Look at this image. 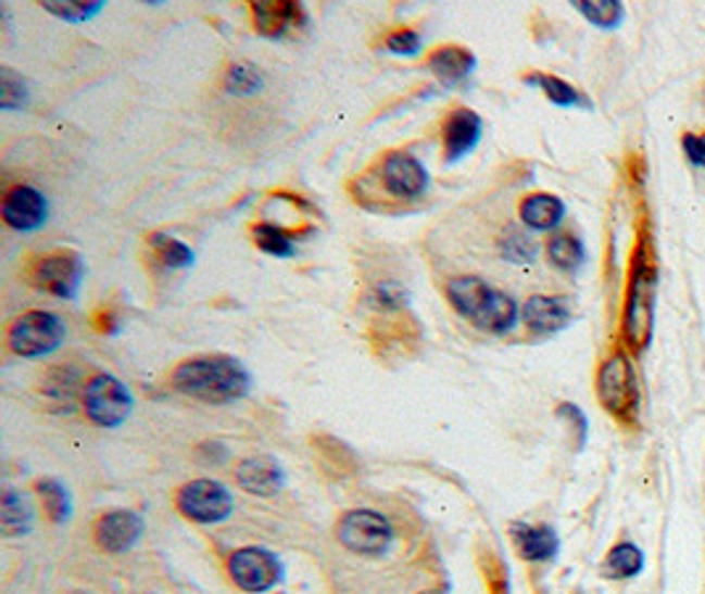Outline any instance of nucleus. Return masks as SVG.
Masks as SVG:
<instances>
[{"instance_id": "obj_23", "label": "nucleus", "mask_w": 705, "mask_h": 594, "mask_svg": "<svg viewBox=\"0 0 705 594\" xmlns=\"http://www.w3.org/2000/svg\"><path fill=\"white\" fill-rule=\"evenodd\" d=\"M0 526L5 536H24L33 531L35 510L29 500L16 489H5L0 497Z\"/></svg>"}, {"instance_id": "obj_4", "label": "nucleus", "mask_w": 705, "mask_h": 594, "mask_svg": "<svg viewBox=\"0 0 705 594\" xmlns=\"http://www.w3.org/2000/svg\"><path fill=\"white\" fill-rule=\"evenodd\" d=\"M66 326L59 315L48 309H29L16 317L5 330V346L24 359H40L61 349Z\"/></svg>"}, {"instance_id": "obj_17", "label": "nucleus", "mask_w": 705, "mask_h": 594, "mask_svg": "<svg viewBox=\"0 0 705 594\" xmlns=\"http://www.w3.org/2000/svg\"><path fill=\"white\" fill-rule=\"evenodd\" d=\"M511 539L515 553L526 563H550L561 553V539L557 531L547 523H526L515 520L511 523Z\"/></svg>"}, {"instance_id": "obj_9", "label": "nucleus", "mask_w": 705, "mask_h": 594, "mask_svg": "<svg viewBox=\"0 0 705 594\" xmlns=\"http://www.w3.org/2000/svg\"><path fill=\"white\" fill-rule=\"evenodd\" d=\"M284 573L280 557L267 547H241L228 557L230 581L247 594L273 592L284 581Z\"/></svg>"}, {"instance_id": "obj_27", "label": "nucleus", "mask_w": 705, "mask_h": 594, "mask_svg": "<svg viewBox=\"0 0 705 594\" xmlns=\"http://www.w3.org/2000/svg\"><path fill=\"white\" fill-rule=\"evenodd\" d=\"M35 494L42 502V510L51 523L64 526L72 518V497L66 492V486L56 479H38L35 481Z\"/></svg>"}, {"instance_id": "obj_31", "label": "nucleus", "mask_w": 705, "mask_h": 594, "mask_svg": "<svg viewBox=\"0 0 705 594\" xmlns=\"http://www.w3.org/2000/svg\"><path fill=\"white\" fill-rule=\"evenodd\" d=\"M574 9L600 29L618 27L624 20V3H618V0H576Z\"/></svg>"}, {"instance_id": "obj_30", "label": "nucleus", "mask_w": 705, "mask_h": 594, "mask_svg": "<svg viewBox=\"0 0 705 594\" xmlns=\"http://www.w3.org/2000/svg\"><path fill=\"white\" fill-rule=\"evenodd\" d=\"M223 85L230 96H254L265 88V75L254 64L238 61V64H230L225 69Z\"/></svg>"}, {"instance_id": "obj_32", "label": "nucleus", "mask_w": 705, "mask_h": 594, "mask_svg": "<svg viewBox=\"0 0 705 594\" xmlns=\"http://www.w3.org/2000/svg\"><path fill=\"white\" fill-rule=\"evenodd\" d=\"M42 9L48 11V14H53L56 20L61 22H70V24H79V22H88L93 20L103 11V3L101 0H46L42 3Z\"/></svg>"}, {"instance_id": "obj_34", "label": "nucleus", "mask_w": 705, "mask_h": 594, "mask_svg": "<svg viewBox=\"0 0 705 594\" xmlns=\"http://www.w3.org/2000/svg\"><path fill=\"white\" fill-rule=\"evenodd\" d=\"M29 98L27 79L16 75L11 66H0V109L3 112H14V109H22Z\"/></svg>"}, {"instance_id": "obj_8", "label": "nucleus", "mask_w": 705, "mask_h": 594, "mask_svg": "<svg viewBox=\"0 0 705 594\" xmlns=\"http://www.w3.org/2000/svg\"><path fill=\"white\" fill-rule=\"evenodd\" d=\"M24 273H27V280L38 291L70 302L83 286L85 265L77 251H48V254L35 256Z\"/></svg>"}, {"instance_id": "obj_20", "label": "nucleus", "mask_w": 705, "mask_h": 594, "mask_svg": "<svg viewBox=\"0 0 705 594\" xmlns=\"http://www.w3.org/2000/svg\"><path fill=\"white\" fill-rule=\"evenodd\" d=\"M518 320H520V309L518 304H515V299L511 293L500 291V288H492L489 299L483 302V307L478 309V315L470 323H474L478 330H483V333L507 336L515 326H518Z\"/></svg>"}, {"instance_id": "obj_15", "label": "nucleus", "mask_w": 705, "mask_h": 594, "mask_svg": "<svg viewBox=\"0 0 705 594\" xmlns=\"http://www.w3.org/2000/svg\"><path fill=\"white\" fill-rule=\"evenodd\" d=\"M251 22H254V29L262 38L280 40L293 27H304L306 14L302 3H291V0H260V3H251Z\"/></svg>"}, {"instance_id": "obj_21", "label": "nucleus", "mask_w": 705, "mask_h": 594, "mask_svg": "<svg viewBox=\"0 0 705 594\" xmlns=\"http://www.w3.org/2000/svg\"><path fill=\"white\" fill-rule=\"evenodd\" d=\"M444 291H446V299H450L452 309L470 323L478 315V309L483 307L489 293H492V286H489L483 278H478V275H457V278L446 280Z\"/></svg>"}, {"instance_id": "obj_35", "label": "nucleus", "mask_w": 705, "mask_h": 594, "mask_svg": "<svg viewBox=\"0 0 705 594\" xmlns=\"http://www.w3.org/2000/svg\"><path fill=\"white\" fill-rule=\"evenodd\" d=\"M365 302L378 312H396L407 304V291L394 280H383V283H376L367 291Z\"/></svg>"}, {"instance_id": "obj_3", "label": "nucleus", "mask_w": 705, "mask_h": 594, "mask_svg": "<svg viewBox=\"0 0 705 594\" xmlns=\"http://www.w3.org/2000/svg\"><path fill=\"white\" fill-rule=\"evenodd\" d=\"M594 394H597V402L603 404L605 413L616 422H621L624 428L640 426L642 389L629 349H613L600 363L597 378H594Z\"/></svg>"}, {"instance_id": "obj_39", "label": "nucleus", "mask_w": 705, "mask_h": 594, "mask_svg": "<svg viewBox=\"0 0 705 594\" xmlns=\"http://www.w3.org/2000/svg\"><path fill=\"white\" fill-rule=\"evenodd\" d=\"M682 149H684V156L690 159L695 167L705 169V132H684L682 135Z\"/></svg>"}, {"instance_id": "obj_38", "label": "nucleus", "mask_w": 705, "mask_h": 594, "mask_svg": "<svg viewBox=\"0 0 705 594\" xmlns=\"http://www.w3.org/2000/svg\"><path fill=\"white\" fill-rule=\"evenodd\" d=\"M196 457H199V460L204 465L217 468V465L228 463L230 452H228V446L219 444V441H201V444L196 446Z\"/></svg>"}, {"instance_id": "obj_14", "label": "nucleus", "mask_w": 705, "mask_h": 594, "mask_svg": "<svg viewBox=\"0 0 705 594\" xmlns=\"http://www.w3.org/2000/svg\"><path fill=\"white\" fill-rule=\"evenodd\" d=\"M483 135V119L474 109L459 106L455 112L446 114L444 125H441V149H444V162L457 164L470 151L476 149L478 140Z\"/></svg>"}, {"instance_id": "obj_10", "label": "nucleus", "mask_w": 705, "mask_h": 594, "mask_svg": "<svg viewBox=\"0 0 705 594\" xmlns=\"http://www.w3.org/2000/svg\"><path fill=\"white\" fill-rule=\"evenodd\" d=\"M378 175H381L383 191L400 201H418L431 186L426 164L410 151H389L381 159V173Z\"/></svg>"}, {"instance_id": "obj_29", "label": "nucleus", "mask_w": 705, "mask_h": 594, "mask_svg": "<svg viewBox=\"0 0 705 594\" xmlns=\"http://www.w3.org/2000/svg\"><path fill=\"white\" fill-rule=\"evenodd\" d=\"M251 238H254L256 249L265 251L269 256H278V260L293 256V236L286 228H280V225L256 223L251 228Z\"/></svg>"}, {"instance_id": "obj_24", "label": "nucleus", "mask_w": 705, "mask_h": 594, "mask_svg": "<svg viewBox=\"0 0 705 594\" xmlns=\"http://www.w3.org/2000/svg\"><path fill=\"white\" fill-rule=\"evenodd\" d=\"M642 568H645V553H642L634 542L613 544L608 555H605V560L600 563V573L613 581L634 579Z\"/></svg>"}, {"instance_id": "obj_13", "label": "nucleus", "mask_w": 705, "mask_h": 594, "mask_svg": "<svg viewBox=\"0 0 705 594\" xmlns=\"http://www.w3.org/2000/svg\"><path fill=\"white\" fill-rule=\"evenodd\" d=\"M520 323L534 336H555L574 323V304L568 296L537 293L520 307Z\"/></svg>"}, {"instance_id": "obj_26", "label": "nucleus", "mask_w": 705, "mask_h": 594, "mask_svg": "<svg viewBox=\"0 0 705 594\" xmlns=\"http://www.w3.org/2000/svg\"><path fill=\"white\" fill-rule=\"evenodd\" d=\"M547 260L561 273H576L587 260L584 243L574 232H555L547 241Z\"/></svg>"}, {"instance_id": "obj_16", "label": "nucleus", "mask_w": 705, "mask_h": 594, "mask_svg": "<svg viewBox=\"0 0 705 594\" xmlns=\"http://www.w3.org/2000/svg\"><path fill=\"white\" fill-rule=\"evenodd\" d=\"M236 483L254 497H275L284 492L286 473L275 457L254 455L236 465Z\"/></svg>"}, {"instance_id": "obj_25", "label": "nucleus", "mask_w": 705, "mask_h": 594, "mask_svg": "<svg viewBox=\"0 0 705 594\" xmlns=\"http://www.w3.org/2000/svg\"><path fill=\"white\" fill-rule=\"evenodd\" d=\"M524 83L534 85V88H539L544 96L550 98V103H555V106H561V109H574V106L592 109L590 98L581 96L571 83H566V79H561L555 75H544V72H529V75H524Z\"/></svg>"}, {"instance_id": "obj_22", "label": "nucleus", "mask_w": 705, "mask_h": 594, "mask_svg": "<svg viewBox=\"0 0 705 594\" xmlns=\"http://www.w3.org/2000/svg\"><path fill=\"white\" fill-rule=\"evenodd\" d=\"M518 214L529 230H555L566 217V204L553 193H531L518 204Z\"/></svg>"}, {"instance_id": "obj_6", "label": "nucleus", "mask_w": 705, "mask_h": 594, "mask_svg": "<svg viewBox=\"0 0 705 594\" xmlns=\"http://www.w3.org/2000/svg\"><path fill=\"white\" fill-rule=\"evenodd\" d=\"M83 413L98 428H119L133 413V394L112 372H96L85 381Z\"/></svg>"}, {"instance_id": "obj_19", "label": "nucleus", "mask_w": 705, "mask_h": 594, "mask_svg": "<svg viewBox=\"0 0 705 594\" xmlns=\"http://www.w3.org/2000/svg\"><path fill=\"white\" fill-rule=\"evenodd\" d=\"M426 66L444 88H457L459 83L474 75L476 56L463 46H441L428 53Z\"/></svg>"}, {"instance_id": "obj_33", "label": "nucleus", "mask_w": 705, "mask_h": 594, "mask_svg": "<svg viewBox=\"0 0 705 594\" xmlns=\"http://www.w3.org/2000/svg\"><path fill=\"white\" fill-rule=\"evenodd\" d=\"M500 254L502 260L515 262V265H529L537 256V243L526 230L511 228L500 238Z\"/></svg>"}, {"instance_id": "obj_37", "label": "nucleus", "mask_w": 705, "mask_h": 594, "mask_svg": "<svg viewBox=\"0 0 705 594\" xmlns=\"http://www.w3.org/2000/svg\"><path fill=\"white\" fill-rule=\"evenodd\" d=\"M557 418L571 420V426L576 428V431H579V441H576V446L581 450V446L587 444V437H590V422H587V415L581 413V409L576 407V404L563 402L561 407H557Z\"/></svg>"}, {"instance_id": "obj_18", "label": "nucleus", "mask_w": 705, "mask_h": 594, "mask_svg": "<svg viewBox=\"0 0 705 594\" xmlns=\"http://www.w3.org/2000/svg\"><path fill=\"white\" fill-rule=\"evenodd\" d=\"M85 378L83 370L75 365H56L42 376L40 394L48 402V407L56 413H72L77 400H83Z\"/></svg>"}, {"instance_id": "obj_5", "label": "nucleus", "mask_w": 705, "mask_h": 594, "mask_svg": "<svg viewBox=\"0 0 705 594\" xmlns=\"http://www.w3.org/2000/svg\"><path fill=\"white\" fill-rule=\"evenodd\" d=\"M336 536H339L341 547L354 555L363 557H381L394 544V526L381 513L370 510V507H354L339 518L336 526Z\"/></svg>"}, {"instance_id": "obj_7", "label": "nucleus", "mask_w": 705, "mask_h": 594, "mask_svg": "<svg viewBox=\"0 0 705 594\" xmlns=\"http://www.w3.org/2000/svg\"><path fill=\"white\" fill-rule=\"evenodd\" d=\"M175 507L182 518L199 526H217L236 510L232 492L217 479H193L175 494Z\"/></svg>"}, {"instance_id": "obj_11", "label": "nucleus", "mask_w": 705, "mask_h": 594, "mask_svg": "<svg viewBox=\"0 0 705 594\" xmlns=\"http://www.w3.org/2000/svg\"><path fill=\"white\" fill-rule=\"evenodd\" d=\"M146 523L135 510H109L96 520L93 542L98 549L109 555L130 553L135 544L143 539Z\"/></svg>"}, {"instance_id": "obj_1", "label": "nucleus", "mask_w": 705, "mask_h": 594, "mask_svg": "<svg viewBox=\"0 0 705 594\" xmlns=\"http://www.w3.org/2000/svg\"><path fill=\"white\" fill-rule=\"evenodd\" d=\"M660 265L655 238L645 223L637 230L634 249L629 260L627 293H624L621 312V339L631 354L647 352L655 330V304H658Z\"/></svg>"}, {"instance_id": "obj_12", "label": "nucleus", "mask_w": 705, "mask_h": 594, "mask_svg": "<svg viewBox=\"0 0 705 594\" xmlns=\"http://www.w3.org/2000/svg\"><path fill=\"white\" fill-rule=\"evenodd\" d=\"M0 217L16 232L40 230L48 219V201L38 188L14 186L9 188L0 204Z\"/></svg>"}, {"instance_id": "obj_28", "label": "nucleus", "mask_w": 705, "mask_h": 594, "mask_svg": "<svg viewBox=\"0 0 705 594\" xmlns=\"http://www.w3.org/2000/svg\"><path fill=\"white\" fill-rule=\"evenodd\" d=\"M149 249L162 267L167 269L193 267V249L186 247L182 241H177V238L167 236V232H151Z\"/></svg>"}, {"instance_id": "obj_2", "label": "nucleus", "mask_w": 705, "mask_h": 594, "mask_svg": "<svg viewBox=\"0 0 705 594\" xmlns=\"http://www.w3.org/2000/svg\"><path fill=\"white\" fill-rule=\"evenodd\" d=\"M169 386L188 400L223 407L249 394L251 372L241 359L230 354H199L182 359L169 372Z\"/></svg>"}, {"instance_id": "obj_36", "label": "nucleus", "mask_w": 705, "mask_h": 594, "mask_svg": "<svg viewBox=\"0 0 705 594\" xmlns=\"http://www.w3.org/2000/svg\"><path fill=\"white\" fill-rule=\"evenodd\" d=\"M420 46H423L420 33H415V29L410 27L394 29V33L386 35L383 40V48L389 53H394V56H415V53L420 51Z\"/></svg>"}]
</instances>
